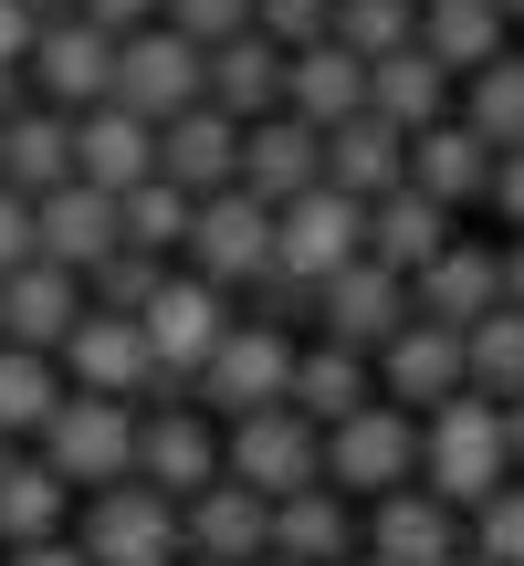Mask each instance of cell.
I'll use <instances>...</instances> for the list:
<instances>
[{"label": "cell", "mask_w": 524, "mask_h": 566, "mask_svg": "<svg viewBox=\"0 0 524 566\" xmlns=\"http://www.w3.org/2000/svg\"><path fill=\"white\" fill-rule=\"evenodd\" d=\"M409 483L430 493V504H451V514H472L483 504V493H504L514 483V462H504V409L493 399H441L420 420V472H409Z\"/></svg>", "instance_id": "6da1fadb"}, {"label": "cell", "mask_w": 524, "mask_h": 566, "mask_svg": "<svg viewBox=\"0 0 524 566\" xmlns=\"http://www.w3.org/2000/svg\"><path fill=\"white\" fill-rule=\"evenodd\" d=\"M409 472H420V420H399L388 399H367L357 420H336L315 441V483L346 493V504H388V493H409Z\"/></svg>", "instance_id": "7a4b0ae2"}, {"label": "cell", "mask_w": 524, "mask_h": 566, "mask_svg": "<svg viewBox=\"0 0 524 566\" xmlns=\"http://www.w3.org/2000/svg\"><path fill=\"white\" fill-rule=\"evenodd\" d=\"M32 441H42V472H53L63 493H105V483L137 472V409L126 399H74V388H63V409L32 430Z\"/></svg>", "instance_id": "3957f363"}, {"label": "cell", "mask_w": 524, "mask_h": 566, "mask_svg": "<svg viewBox=\"0 0 524 566\" xmlns=\"http://www.w3.org/2000/svg\"><path fill=\"white\" fill-rule=\"evenodd\" d=\"M53 367L74 378V399H126V409L189 399V388H158V367H147V346H137V315H95V304H84L74 336L53 346Z\"/></svg>", "instance_id": "277c9868"}, {"label": "cell", "mask_w": 524, "mask_h": 566, "mask_svg": "<svg viewBox=\"0 0 524 566\" xmlns=\"http://www.w3.org/2000/svg\"><path fill=\"white\" fill-rule=\"evenodd\" d=\"M84 566H179V504L147 483H105L84 493V535H74Z\"/></svg>", "instance_id": "5b68a950"}, {"label": "cell", "mask_w": 524, "mask_h": 566, "mask_svg": "<svg viewBox=\"0 0 524 566\" xmlns=\"http://www.w3.org/2000/svg\"><path fill=\"white\" fill-rule=\"evenodd\" d=\"M221 336H231V304L210 294V283H189V273H168L158 294L137 304V346H147V367H158V388H189Z\"/></svg>", "instance_id": "8992f818"}, {"label": "cell", "mask_w": 524, "mask_h": 566, "mask_svg": "<svg viewBox=\"0 0 524 566\" xmlns=\"http://www.w3.org/2000/svg\"><path fill=\"white\" fill-rule=\"evenodd\" d=\"M283 378H294V346H283L273 325H242V315H231V336L210 346L200 378H189V409L252 420V409H283Z\"/></svg>", "instance_id": "52a82bcc"}, {"label": "cell", "mask_w": 524, "mask_h": 566, "mask_svg": "<svg viewBox=\"0 0 524 566\" xmlns=\"http://www.w3.org/2000/svg\"><path fill=\"white\" fill-rule=\"evenodd\" d=\"M189 283H210V294H242V283L273 263V210L242 200V189H221V200H189Z\"/></svg>", "instance_id": "ba28073f"}, {"label": "cell", "mask_w": 524, "mask_h": 566, "mask_svg": "<svg viewBox=\"0 0 524 566\" xmlns=\"http://www.w3.org/2000/svg\"><path fill=\"white\" fill-rule=\"evenodd\" d=\"M105 105L116 116H137V126H168V116H189L200 105V53H189L179 32H126L116 42V74H105Z\"/></svg>", "instance_id": "9c48e42d"}, {"label": "cell", "mask_w": 524, "mask_h": 566, "mask_svg": "<svg viewBox=\"0 0 524 566\" xmlns=\"http://www.w3.org/2000/svg\"><path fill=\"white\" fill-rule=\"evenodd\" d=\"M221 483H242L252 504H294V493H315V430H304L294 409H252V420H231Z\"/></svg>", "instance_id": "30bf717a"}, {"label": "cell", "mask_w": 524, "mask_h": 566, "mask_svg": "<svg viewBox=\"0 0 524 566\" xmlns=\"http://www.w3.org/2000/svg\"><path fill=\"white\" fill-rule=\"evenodd\" d=\"M21 74H32V95L53 105V116H95V105H105V74H116V42H105L84 11H53L32 32V63H21Z\"/></svg>", "instance_id": "8fae6325"}, {"label": "cell", "mask_w": 524, "mask_h": 566, "mask_svg": "<svg viewBox=\"0 0 524 566\" xmlns=\"http://www.w3.org/2000/svg\"><path fill=\"white\" fill-rule=\"evenodd\" d=\"M126 483L168 493V504L210 493V483H221V441H210V420H200L189 399H158V409H137V472H126Z\"/></svg>", "instance_id": "7c38bea8"}, {"label": "cell", "mask_w": 524, "mask_h": 566, "mask_svg": "<svg viewBox=\"0 0 524 566\" xmlns=\"http://www.w3.org/2000/svg\"><path fill=\"white\" fill-rule=\"evenodd\" d=\"M367 388H378L399 420H430L441 399H462V336H441V325H420V315H409L399 336L367 357Z\"/></svg>", "instance_id": "4fadbf2b"}, {"label": "cell", "mask_w": 524, "mask_h": 566, "mask_svg": "<svg viewBox=\"0 0 524 566\" xmlns=\"http://www.w3.org/2000/svg\"><path fill=\"white\" fill-rule=\"evenodd\" d=\"M357 231H367V210L357 200H336V189H304V200H283L273 210V263L294 273V283H336L346 263H357Z\"/></svg>", "instance_id": "5bb4252c"}, {"label": "cell", "mask_w": 524, "mask_h": 566, "mask_svg": "<svg viewBox=\"0 0 524 566\" xmlns=\"http://www.w3.org/2000/svg\"><path fill=\"white\" fill-rule=\"evenodd\" d=\"M462 242V231H451V210H430L420 189H388V200H367V231H357V263H378V273H399V283H420L430 263H441V252Z\"/></svg>", "instance_id": "9a60e30c"}, {"label": "cell", "mask_w": 524, "mask_h": 566, "mask_svg": "<svg viewBox=\"0 0 524 566\" xmlns=\"http://www.w3.org/2000/svg\"><path fill=\"white\" fill-rule=\"evenodd\" d=\"M105 252H116V200H105V189L63 179V189H42V200H32V263H53V273L84 283Z\"/></svg>", "instance_id": "2e32d148"}, {"label": "cell", "mask_w": 524, "mask_h": 566, "mask_svg": "<svg viewBox=\"0 0 524 566\" xmlns=\"http://www.w3.org/2000/svg\"><path fill=\"white\" fill-rule=\"evenodd\" d=\"M315 315H325V346H346V357H378V346L409 325V283L378 273V263H346L336 283H315Z\"/></svg>", "instance_id": "e0dca14e"}, {"label": "cell", "mask_w": 524, "mask_h": 566, "mask_svg": "<svg viewBox=\"0 0 524 566\" xmlns=\"http://www.w3.org/2000/svg\"><path fill=\"white\" fill-rule=\"evenodd\" d=\"M493 304H504V252H483V242H451L441 263L409 283V315L441 325V336H472Z\"/></svg>", "instance_id": "ac0fdd59"}, {"label": "cell", "mask_w": 524, "mask_h": 566, "mask_svg": "<svg viewBox=\"0 0 524 566\" xmlns=\"http://www.w3.org/2000/svg\"><path fill=\"white\" fill-rule=\"evenodd\" d=\"M262 546H273V504H252L242 483H210L179 504V556L200 566H262Z\"/></svg>", "instance_id": "d6986e66"}, {"label": "cell", "mask_w": 524, "mask_h": 566, "mask_svg": "<svg viewBox=\"0 0 524 566\" xmlns=\"http://www.w3.org/2000/svg\"><path fill=\"white\" fill-rule=\"evenodd\" d=\"M283 116H294L304 137H336L346 116H367V63H346L336 42L283 53Z\"/></svg>", "instance_id": "ffe728a7"}, {"label": "cell", "mask_w": 524, "mask_h": 566, "mask_svg": "<svg viewBox=\"0 0 524 566\" xmlns=\"http://www.w3.org/2000/svg\"><path fill=\"white\" fill-rule=\"evenodd\" d=\"M200 105H210L221 126L283 116V53H273V42H252V32H231L221 53H200Z\"/></svg>", "instance_id": "44dd1931"}, {"label": "cell", "mask_w": 524, "mask_h": 566, "mask_svg": "<svg viewBox=\"0 0 524 566\" xmlns=\"http://www.w3.org/2000/svg\"><path fill=\"white\" fill-rule=\"evenodd\" d=\"M74 315H84V283H74V273H53V263L0 273V346H21V357H53V346L74 336Z\"/></svg>", "instance_id": "7402d4cb"}, {"label": "cell", "mask_w": 524, "mask_h": 566, "mask_svg": "<svg viewBox=\"0 0 524 566\" xmlns=\"http://www.w3.org/2000/svg\"><path fill=\"white\" fill-rule=\"evenodd\" d=\"M315 179L367 210V200H388V189L409 179V137H388L378 116H346L336 137H315Z\"/></svg>", "instance_id": "603a6c76"}, {"label": "cell", "mask_w": 524, "mask_h": 566, "mask_svg": "<svg viewBox=\"0 0 524 566\" xmlns=\"http://www.w3.org/2000/svg\"><path fill=\"white\" fill-rule=\"evenodd\" d=\"M357 556H378V566H451V556H462V514L430 504V493L409 483V493H388V504L367 514Z\"/></svg>", "instance_id": "cb8c5ba5"}, {"label": "cell", "mask_w": 524, "mask_h": 566, "mask_svg": "<svg viewBox=\"0 0 524 566\" xmlns=\"http://www.w3.org/2000/svg\"><path fill=\"white\" fill-rule=\"evenodd\" d=\"M231 168H242V126H221L210 105H189V116L158 126V179L179 189V200H221Z\"/></svg>", "instance_id": "d4e9b609"}, {"label": "cell", "mask_w": 524, "mask_h": 566, "mask_svg": "<svg viewBox=\"0 0 524 566\" xmlns=\"http://www.w3.org/2000/svg\"><path fill=\"white\" fill-rule=\"evenodd\" d=\"M74 179H84V189H105V200H126L137 179H158V126L116 116V105L74 116Z\"/></svg>", "instance_id": "484cf974"}, {"label": "cell", "mask_w": 524, "mask_h": 566, "mask_svg": "<svg viewBox=\"0 0 524 566\" xmlns=\"http://www.w3.org/2000/svg\"><path fill=\"white\" fill-rule=\"evenodd\" d=\"M483 179H493V147L472 137L462 116H441L430 137H409V189H420L430 210H472V200H483Z\"/></svg>", "instance_id": "4316f807"}, {"label": "cell", "mask_w": 524, "mask_h": 566, "mask_svg": "<svg viewBox=\"0 0 524 566\" xmlns=\"http://www.w3.org/2000/svg\"><path fill=\"white\" fill-rule=\"evenodd\" d=\"M231 189H242V200H262V210L304 200V189H315V137H304L294 116L242 126V168H231Z\"/></svg>", "instance_id": "83f0119b"}, {"label": "cell", "mask_w": 524, "mask_h": 566, "mask_svg": "<svg viewBox=\"0 0 524 566\" xmlns=\"http://www.w3.org/2000/svg\"><path fill=\"white\" fill-rule=\"evenodd\" d=\"M74 179V116H53V105H21L11 126H0V189L11 200H42V189Z\"/></svg>", "instance_id": "f1b7e54d"}, {"label": "cell", "mask_w": 524, "mask_h": 566, "mask_svg": "<svg viewBox=\"0 0 524 566\" xmlns=\"http://www.w3.org/2000/svg\"><path fill=\"white\" fill-rule=\"evenodd\" d=\"M367 116L388 126V137H430V126L451 116V74L430 53H388L367 63Z\"/></svg>", "instance_id": "f546056e"}, {"label": "cell", "mask_w": 524, "mask_h": 566, "mask_svg": "<svg viewBox=\"0 0 524 566\" xmlns=\"http://www.w3.org/2000/svg\"><path fill=\"white\" fill-rule=\"evenodd\" d=\"M262 556H283V566H346L357 556V504L346 493H294V504H273V546Z\"/></svg>", "instance_id": "4dcf8cb0"}, {"label": "cell", "mask_w": 524, "mask_h": 566, "mask_svg": "<svg viewBox=\"0 0 524 566\" xmlns=\"http://www.w3.org/2000/svg\"><path fill=\"white\" fill-rule=\"evenodd\" d=\"M367 399H378V388H367V357H346V346H315V357H294V378H283V409H294L315 441L336 420H357Z\"/></svg>", "instance_id": "1f68e13d"}, {"label": "cell", "mask_w": 524, "mask_h": 566, "mask_svg": "<svg viewBox=\"0 0 524 566\" xmlns=\"http://www.w3.org/2000/svg\"><path fill=\"white\" fill-rule=\"evenodd\" d=\"M409 53H430L462 84V74H483V63L504 53V11H493V0H420V42H409Z\"/></svg>", "instance_id": "d6a6232c"}, {"label": "cell", "mask_w": 524, "mask_h": 566, "mask_svg": "<svg viewBox=\"0 0 524 566\" xmlns=\"http://www.w3.org/2000/svg\"><path fill=\"white\" fill-rule=\"evenodd\" d=\"M63 514H74V493H63L42 462H0V556L53 546V535H63Z\"/></svg>", "instance_id": "836d02e7"}, {"label": "cell", "mask_w": 524, "mask_h": 566, "mask_svg": "<svg viewBox=\"0 0 524 566\" xmlns=\"http://www.w3.org/2000/svg\"><path fill=\"white\" fill-rule=\"evenodd\" d=\"M462 388H472V399H493V409L524 399V315H514V304H493V315L462 336Z\"/></svg>", "instance_id": "e575fe53"}, {"label": "cell", "mask_w": 524, "mask_h": 566, "mask_svg": "<svg viewBox=\"0 0 524 566\" xmlns=\"http://www.w3.org/2000/svg\"><path fill=\"white\" fill-rule=\"evenodd\" d=\"M325 42H336L346 63H388L420 42V0H336L325 11Z\"/></svg>", "instance_id": "d590c367"}, {"label": "cell", "mask_w": 524, "mask_h": 566, "mask_svg": "<svg viewBox=\"0 0 524 566\" xmlns=\"http://www.w3.org/2000/svg\"><path fill=\"white\" fill-rule=\"evenodd\" d=\"M462 126L504 158V147H524V53H493L483 74H462Z\"/></svg>", "instance_id": "8d00e7d4"}, {"label": "cell", "mask_w": 524, "mask_h": 566, "mask_svg": "<svg viewBox=\"0 0 524 566\" xmlns=\"http://www.w3.org/2000/svg\"><path fill=\"white\" fill-rule=\"evenodd\" d=\"M179 242H189V200H179L168 179H137V189L116 200V252H147V263H168Z\"/></svg>", "instance_id": "74e56055"}, {"label": "cell", "mask_w": 524, "mask_h": 566, "mask_svg": "<svg viewBox=\"0 0 524 566\" xmlns=\"http://www.w3.org/2000/svg\"><path fill=\"white\" fill-rule=\"evenodd\" d=\"M53 409H63V367H53V357H21V346H0V441L42 430Z\"/></svg>", "instance_id": "f35d334b"}, {"label": "cell", "mask_w": 524, "mask_h": 566, "mask_svg": "<svg viewBox=\"0 0 524 566\" xmlns=\"http://www.w3.org/2000/svg\"><path fill=\"white\" fill-rule=\"evenodd\" d=\"M158 283H168V263H147V252H105V263L84 273V304H95V315H137Z\"/></svg>", "instance_id": "ab89813d"}, {"label": "cell", "mask_w": 524, "mask_h": 566, "mask_svg": "<svg viewBox=\"0 0 524 566\" xmlns=\"http://www.w3.org/2000/svg\"><path fill=\"white\" fill-rule=\"evenodd\" d=\"M158 32H179L189 53H221L231 32H252V0H158Z\"/></svg>", "instance_id": "60d3db41"}, {"label": "cell", "mask_w": 524, "mask_h": 566, "mask_svg": "<svg viewBox=\"0 0 524 566\" xmlns=\"http://www.w3.org/2000/svg\"><path fill=\"white\" fill-rule=\"evenodd\" d=\"M483 566H524V483H504V493H483L472 504V535H462Z\"/></svg>", "instance_id": "b9f144b4"}, {"label": "cell", "mask_w": 524, "mask_h": 566, "mask_svg": "<svg viewBox=\"0 0 524 566\" xmlns=\"http://www.w3.org/2000/svg\"><path fill=\"white\" fill-rule=\"evenodd\" d=\"M325 11H336V0H252V42L304 53V42H325Z\"/></svg>", "instance_id": "7bdbcfd3"}, {"label": "cell", "mask_w": 524, "mask_h": 566, "mask_svg": "<svg viewBox=\"0 0 524 566\" xmlns=\"http://www.w3.org/2000/svg\"><path fill=\"white\" fill-rule=\"evenodd\" d=\"M242 294H252V315H242V325H273V336H283L294 315H315V283H294L283 263H262V273L242 283Z\"/></svg>", "instance_id": "ee69618b"}, {"label": "cell", "mask_w": 524, "mask_h": 566, "mask_svg": "<svg viewBox=\"0 0 524 566\" xmlns=\"http://www.w3.org/2000/svg\"><path fill=\"white\" fill-rule=\"evenodd\" d=\"M483 200L504 210V221H514V242H524V147H504V158H493V179H483Z\"/></svg>", "instance_id": "f6af8a7d"}, {"label": "cell", "mask_w": 524, "mask_h": 566, "mask_svg": "<svg viewBox=\"0 0 524 566\" xmlns=\"http://www.w3.org/2000/svg\"><path fill=\"white\" fill-rule=\"evenodd\" d=\"M84 21H95L105 42H126V32H147V21H158V0H74Z\"/></svg>", "instance_id": "bcb514c9"}, {"label": "cell", "mask_w": 524, "mask_h": 566, "mask_svg": "<svg viewBox=\"0 0 524 566\" xmlns=\"http://www.w3.org/2000/svg\"><path fill=\"white\" fill-rule=\"evenodd\" d=\"M21 263H32V200L0 189V273H21Z\"/></svg>", "instance_id": "7dc6e473"}, {"label": "cell", "mask_w": 524, "mask_h": 566, "mask_svg": "<svg viewBox=\"0 0 524 566\" xmlns=\"http://www.w3.org/2000/svg\"><path fill=\"white\" fill-rule=\"evenodd\" d=\"M32 32H42V21L21 11V0H0V74H21V63H32Z\"/></svg>", "instance_id": "c3c4849f"}, {"label": "cell", "mask_w": 524, "mask_h": 566, "mask_svg": "<svg viewBox=\"0 0 524 566\" xmlns=\"http://www.w3.org/2000/svg\"><path fill=\"white\" fill-rule=\"evenodd\" d=\"M0 566H84V556H74V535H53V546H21V556H0Z\"/></svg>", "instance_id": "681fc988"}, {"label": "cell", "mask_w": 524, "mask_h": 566, "mask_svg": "<svg viewBox=\"0 0 524 566\" xmlns=\"http://www.w3.org/2000/svg\"><path fill=\"white\" fill-rule=\"evenodd\" d=\"M504 462H514V472H524V399H514V409H504Z\"/></svg>", "instance_id": "f907efd6"}, {"label": "cell", "mask_w": 524, "mask_h": 566, "mask_svg": "<svg viewBox=\"0 0 524 566\" xmlns=\"http://www.w3.org/2000/svg\"><path fill=\"white\" fill-rule=\"evenodd\" d=\"M504 304H514V315H524V242L504 252Z\"/></svg>", "instance_id": "816d5d0a"}, {"label": "cell", "mask_w": 524, "mask_h": 566, "mask_svg": "<svg viewBox=\"0 0 524 566\" xmlns=\"http://www.w3.org/2000/svg\"><path fill=\"white\" fill-rule=\"evenodd\" d=\"M21 11H32V21H53V11H74V0H21Z\"/></svg>", "instance_id": "f5cc1de1"}, {"label": "cell", "mask_w": 524, "mask_h": 566, "mask_svg": "<svg viewBox=\"0 0 524 566\" xmlns=\"http://www.w3.org/2000/svg\"><path fill=\"white\" fill-rule=\"evenodd\" d=\"M493 11H504V21H524V0H493Z\"/></svg>", "instance_id": "db71d44e"}, {"label": "cell", "mask_w": 524, "mask_h": 566, "mask_svg": "<svg viewBox=\"0 0 524 566\" xmlns=\"http://www.w3.org/2000/svg\"><path fill=\"white\" fill-rule=\"evenodd\" d=\"M451 566H483V556H472V546H462V556H451Z\"/></svg>", "instance_id": "11a10c76"}, {"label": "cell", "mask_w": 524, "mask_h": 566, "mask_svg": "<svg viewBox=\"0 0 524 566\" xmlns=\"http://www.w3.org/2000/svg\"><path fill=\"white\" fill-rule=\"evenodd\" d=\"M346 566H378V556H346Z\"/></svg>", "instance_id": "9f6ffc18"}, {"label": "cell", "mask_w": 524, "mask_h": 566, "mask_svg": "<svg viewBox=\"0 0 524 566\" xmlns=\"http://www.w3.org/2000/svg\"><path fill=\"white\" fill-rule=\"evenodd\" d=\"M0 462H11V441H0Z\"/></svg>", "instance_id": "6f0895ef"}, {"label": "cell", "mask_w": 524, "mask_h": 566, "mask_svg": "<svg viewBox=\"0 0 524 566\" xmlns=\"http://www.w3.org/2000/svg\"><path fill=\"white\" fill-rule=\"evenodd\" d=\"M179 566H200V556H179Z\"/></svg>", "instance_id": "680465c9"}, {"label": "cell", "mask_w": 524, "mask_h": 566, "mask_svg": "<svg viewBox=\"0 0 524 566\" xmlns=\"http://www.w3.org/2000/svg\"><path fill=\"white\" fill-rule=\"evenodd\" d=\"M262 566H283V556H262Z\"/></svg>", "instance_id": "91938a15"}]
</instances>
